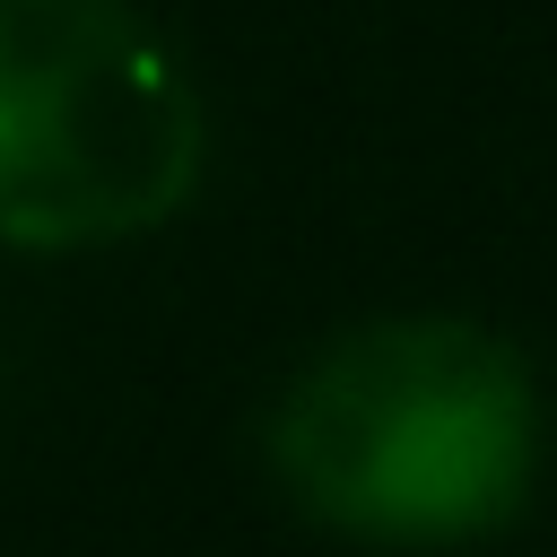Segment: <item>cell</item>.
Listing matches in <instances>:
<instances>
[{
  "label": "cell",
  "instance_id": "obj_1",
  "mask_svg": "<svg viewBox=\"0 0 557 557\" xmlns=\"http://www.w3.org/2000/svg\"><path fill=\"white\" fill-rule=\"evenodd\" d=\"M270 470L296 513L374 548H470L540 487V374L461 313L339 331L270 409Z\"/></svg>",
  "mask_w": 557,
  "mask_h": 557
},
{
  "label": "cell",
  "instance_id": "obj_2",
  "mask_svg": "<svg viewBox=\"0 0 557 557\" xmlns=\"http://www.w3.org/2000/svg\"><path fill=\"white\" fill-rule=\"evenodd\" d=\"M200 96L131 0H0V244L148 235L200 191Z\"/></svg>",
  "mask_w": 557,
  "mask_h": 557
}]
</instances>
